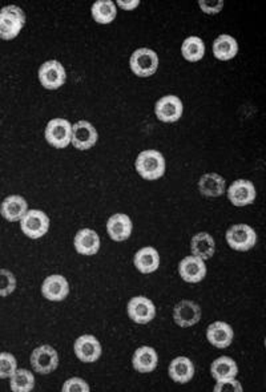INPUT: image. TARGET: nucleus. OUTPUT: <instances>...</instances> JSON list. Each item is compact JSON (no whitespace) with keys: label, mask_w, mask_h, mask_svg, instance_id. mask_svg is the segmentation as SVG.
Segmentation results:
<instances>
[{"label":"nucleus","mask_w":266,"mask_h":392,"mask_svg":"<svg viewBox=\"0 0 266 392\" xmlns=\"http://www.w3.org/2000/svg\"><path fill=\"white\" fill-rule=\"evenodd\" d=\"M30 363L37 374L49 375L59 367V354L52 346H37L30 355Z\"/></svg>","instance_id":"nucleus-7"},{"label":"nucleus","mask_w":266,"mask_h":392,"mask_svg":"<svg viewBox=\"0 0 266 392\" xmlns=\"http://www.w3.org/2000/svg\"><path fill=\"white\" fill-rule=\"evenodd\" d=\"M158 55L151 48H139L136 49L129 59L131 71L137 77H151L158 70Z\"/></svg>","instance_id":"nucleus-3"},{"label":"nucleus","mask_w":266,"mask_h":392,"mask_svg":"<svg viewBox=\"0 0 266 392\" xmlns=\"http://www.w3.org/2000/svg\"><path fill=\"white\" fill-rule=\"evenodd\" d=\"M99 141L96 128L87 120H80L72 125L71 145L77 151H89Z\"/></svg>","instance_id":"nucleus-14"},{"label":"nucleus","mask_w":266,"mask_h":392,"mask_svg":"<svg viewBox=\"0 0 266 392\" xmlns=\"http://www.w3.org/2000/svg\"><path fill=\"white\" fill-rule=\"evenodd\" d=\"M128 318L136 324H148L156 318L155 303L144 296H137L129 299L127 305Z\"/></svg>","instance_id":"nucleus-9"},{"label":"nucleus","mask_w":266,"mask_h":392,"mask_svg":"<svg viewBox=\"0 0 266 392\" xmlns=\"http://www.w3.org/2000/svg\"><path fill=\"white\" fill-rule=\"evenodd\" d=\"M73 353L83 363H95L103 354V347L96 336L84 334L76 338L73 343Z\"/></svg>","instance_id":"nucleus-11"},{"label":"nucleus","mask_w":266,"mask_h":392,"mask_svg":"<svg viewBox=\"0 0 266 392\" xmlns=\"http://www.w3.org/2000/svg\"><path fill=\"white\" fill-rule=\"evenodd\" d=\"M46 141L55 149H65L72 140V124L67 119L49 120L44 131Z\"/></svg>","instance_id":"nucleus-4"},{"label":"nucleus","mask_w":266,"mask_h":392,"mask_svg":"<svg viewBox=\"0 0 266 392\" xmlns=\"http://www.w3.org/2000/svg\"><path fill=\"white\" fill-rule=\"evenodd\" d=\"M137 175L146 181L160 179L167 170L165 157L156 149H146L140 152L134 161Z\"/></svg>","instance_id":"nucleus-1"},{"label":"nucleus","mask_w":266,"mask_h":392,"mask_svg":"<svg viewBox=\"0 0 266 392\" xmlns=\"http://www.w3.org/2000/svg\"><path fill=\"white\" fill-rule=\"evenodd\" d=\"M91 15L97 24H110L118 16L116 3L112 0H97L92 4Z\"/></svg>","instance_id":"nucleus-28"},{"label":"nucleus","mask_w":266,"mask_h":392,"mask_svg":"<svg viewBox=\"0 0 266 392\" xmlns=\"http://www.w3.org/2000/svg\"><path fill=\"white\" fill-rule=\"evenodd\" d=\"M16 277L8 269H0V297H10L16 290Z\"/></svg>","instance_id":"nucleus-31"},{"label":"nucleus","mask_w":266,"mask_h":392,"mask_svg":"<svg viewBox=\"0 0 266 392\" xmlns=\"http://www.w3.org/2000/svg\"><path fill=\"white\" fill-rule=\"evenodd\" d=\"M133 222L128 214H112L107 221V233L115 242H124L132 236Z\"/></svg>","instance_id":"nucleus-18"},{"label":"nucleus","mask_w":266,"mask_h":392,"mask_svg":"<svg viewBox=\"0 0 266 392\" xmlns=\"http://www.w3.org/2000/svg\"><path fill=\"white\" fill-rule=\"evenodd\" d=\"M201 308L191 299H182L173 308V321L182 329L194 327L201 321Z\"/></svg>","instance_id":"nucleus-12"},{"label":"nucleus","mask_w":266,"mask_h":392,"mask_svg":"<svg viewBox=\"0 0 266 392\" xmlns=\"http://www.w3.org/2000/svg\"><path fill=\"white\" fill-rule=\"evenodd\" d=\"M28 212V202L23 196L11 194L0 205V214L8 222H19Z\"/></svg>","instance_id":"nucleus-20"},{"label":"nucleus","mask_w":266,"mask_h":392,"mask_svg":"<svg viewBox=\"0 0 266 392\" xmlns=\"http://www.w3.org/2000/svg\"><path fill=\"white\" fill-rule=\"evenodd\" d=\"M191 251H192V255L203 261L210 260L216 253L215 238L206 232H200V233L194 234L191 239Z\"/></svg>","instance_id":"nucleus-25"},{"label":"nucleus","mask_w":266,"mask_h":392,"mask_svg":"<svg viewBox=\"0 0 266 392\" xmlns=\"http://www.w3.org/2000/svg\"><path fill=\"white\" fill-rule=\"evenodd\" d=\"M10 388L13 392H31L35 388V377L32 371L16 369L10 378Z\"/></svg>","instance_id":"nucleus-30"},{"label":"nucleus","mask_w":266,"mask_h":392,"mask_svg":"<svg viewBox=\"0 0 266 392\" xmlns=\"http://www.w3.org/2000/svg\"><path fill=\"white\" fill-rule=\"evenodd\" d=\"M37 79L43 88L56 91L67 82V72L59 60H47L39 67Z\"/></svg>","instance_id":"nucleus-5"},{"label":"nucleus","mask_w":266,"mask_h":392,"mask_svg":"<svg viewBox=\"0 0 266 392\" xmlns=\"http://www.w3.org/2000/svg\"><path fill=\"white\" fill-rule=\"evenodd\" d=\"M194 362L188 357H176L172 359L168 367V375L170 379L179 384H186L194 378Z\"/></svg>","instance_id":"nucleus-23"},{"label":"nucleus","mask_w":266,"mask_h":392,"mask_svg":"<svg viewBox=\"0 0 266 392\" xmlns=\"http://www.w3.org/2000/svg\"><path fill=\"white\" fill-rule=\"evenodd\" d=\"M206 339L213 347L224 350L233 343L234 331L229 323L227 322H213L206 329Z\"/></svg>","instance_id":"nucleus-17"},{"label":"nucleus","mask_w":266,"mask_h":392,"mask_svg":"<svg viewBox=\"0 0 266 392\" xmlns=\"http://www.w3.org/2000/svg\"><path fill=\"white\" fill-rule=\"evenodd\" d=\"M133 265L139 273L153 274L160 267V253L153 246L141 248L134 253Z\"/></svg>","instance_id":"nucleus-22"},{"label":"nucleus","mask_w":266,"mask_h":392,"mask_svg":"<svg viewBox=\"0 0 266 392\" xmlns=\"http://www.w3.org/2000/svg\"><path fill=\"white\" fill-rule=\"evenodd\" d=\"M210 375L216 381L234 379L239 375V366L230 357H220L212 362Z\"/></svg>","instance_id":"nucleus-26"},{"label":"nucleus","mask_w":266,"mask_h":392,"mask_svg":"<svg viewBox=\"0 0 266 392\" xmlns=\"http://www.w3.org/2000/svg\"><path fill=\"white\" fill-rule=\"evenodd\" d=\"M40 291L49 302H63L70 296V284L64 275L52 274L43 281Z\"/></svg>","instance_id":"nucleus-15"},{"label":"nucleus","mask_w":266,"mask_h":392,"mask_svg":"<svg viewBox=\"0 0 266 392\" xmlns=\"http://www.w3.org/2000/svg\"><path fill=\"white\" fill-rule=\"evenodd\" d=\"M140 6V0H118L116 7H120L124 11H133Z\"/></svg>","instance_id":"nucleus-36"},{"label":"nucleus","mask_w":266,"mask_h":392,"mask_svg":"<svg viewBox=\"0 0 266 392\" xmlns=\"http://www.w3.org/2000/svg\"><path fill=\"white\" fill-rule=\"evenodd\" d=\"M155 115L161 122L165 124L177 122L184 115V104L182 99L176 95L163 96L155 104Z\"/></svg>","instance_id":"nucleus-10"},{"label":"nucleus","mask_w":266,"mask_h":392,"mask_svg":"<svg viewBox=\"0 0 266 392\" xmlns=\"http://www.w3.org/2000/svg\"><path fill=\"white\" fill-rule=\"evenodd\" d=\"M215 392H242V384L240 381L234 379L229 381H216V386L213 388Z\"/></svg>","instance_id":"nucleus-35"},{"label":"nucleus","mask_w":266,"mask_h":392,"mask_svg":"<svg viewBox=\"0 0 266 392\" xmlns=\"http://www.w3.org/2000/svg\"><path fill=\"white\" fill-rule=\"evenodd\" d=\"M20 230L25 237L39 239L49 233L51 221L47 213L39 209H28L25 217L19 221Z\"/></svg>","instance_id":"nucleus-6"},{"label":"nucleus","mask_w":266,"mask_h":392,"mask_svg":"<svg viewBox=\"0 0 266 392\" xmlns=\"http://www.w3.org/2000/svg\"><path fill=\"white\" fill-rule=\"evenodd\" d=\"M182 55L189 63H197L205 56V44L201 37L189 36L182 44Z\"/></svg>","instance_id":"nucleus-29"},{"label":"nucleus","mask_w":266,"mask_h":392,"mask_svg":"<svg viewBox=\"0 0 266 392\" xmlns=\"http://www.w3.org/2000/svg\"><path fill=\"white\" fill-rule=\"evenodd\" d=\"M91 388H89V384L82 379V378H77V377H73V378H70L67 381L63 383L61 386V392H89Z\"/></svg>","instance_id":"nucleus-33"},{"label":"nucleus","mask_w":266,"mask_h":392,"mask_svg":"<svg viewBox=\"0 0 266 392\" xmlns=\"http://www.w3.org/2000/svg\"><path fill=\"white\" fill-rule=\"evenodd\" d=\"M158 351L151 346H141L134 350L132 355V367L140 374H149L158 369Z\"/></svg>","instance_id":"nucleus-21"},{"label":"nucleus","mask_w":266,"mask_h":392,"mask_svg":"<svg viewBox=\"0 0 266 392\" xmlns=\"http://www.w3.org/2000/svg\"><path fill=\"white\" fill-rule=\"evenodd\" d=\"M228 198L236 208H245L255 201L257 191L253 182L249 179H236L228 186Z\"/></svg>","instance_id":"nucleus-13"},{"label":"nucleus","mask_w":266,"mask_h":392,"mask_svg":"<svg viewBox=\"0 0 266 392\" xmlns=\"http://www.w3.org/2000/svg\"><path fill=\"white\" fill-rule=\"evenodd\" d=\"M206 273H208V269H206L205 261H203L194 255H188V257L182 258L179 263V275L186 284L203 282L205 279Z\"/></svg>","instance_id":"nucleus-16"},{"label":"nucleus","mask_w":266,"mask_h":392,"mask_svg":"<svg viewBox=\"0 0 266 392\" xmlns=\"http://www.w3.org/2000/svg\"><path fill=\"white\" fill-rule=\"evenodd\" d=\"M18 369V360L11 353H0V379H10Z\"/></svg>","instance_id":"nucleus-32"},{"label":"nucleus","mask_w":266,"mask_h":392,"mask_svg":"<svg viewBox=\"0 0 266 392\" xmlns=\"http://www.w3.org/2000/svg\"><path fill=\"white\" fill-rule=\"evenodd\" d=\"M198 6L200 10L205 12L206 15H216L224 8L225 3L222 0H200Z\"/></svg>","instance_id":"nucleus-34"},{"label":"nucleus","mask_w":266,"mask_h":392,"mask_svg":"<svg viewBox=\"0 0 266 392\" xmlns=\"http://www.w3.org/2000/svg\"><path fill=\"white\" fill-rule=\"evenodd\" d=\"M27 18L20 7L10 4L0 10V40L10 42L16 39L25 28Z\"/></svg>","instance_id":"nucleus-2"},{"label":"nucleus","mask_w":266,"mask_h":392,"mask_svg":"<svg viewBox=\"0 0 266 392\" xmlns=\"http://www.w3.org/2000/svg\"><path fill=\"white\" fill-rule=\"evenodd\" d=\"M227 242L230 249L245 253L253 249L257 244V233L252 226L246 224H236L227 230Z\"/></svg>","instance_id":"nucleus-8"},{"label":"nucleus","mask_w":266,"mask_h":392,"mask_svg":"<svg viewBox=\"0 0 266 392\" xmlns=\"http://www.w3.org/2000/svg\"><path fill=\"white\" fill-rule=\"evenodd\" d=\"M100 237L95 230L92 229H80L73 238V248L76 253L85 257H92L100 250Z\"/></svg>","instance_id":"nucleus-19"},{"label":"nucleus","mask_w":266,"mask_h":392,"mask_svg":"<svg viewBox=\"0 0 266 392\" xmlns=\"http://www.w3.org/2000/svg\"><path fill=\"white\" fill-rule=\"evenodd\" d=\"M197 188L200 194L206 198H218L224 196V193L227 191V182L222 176L212 172V173H205L200 177Z\"/></svg>","instance_id":"nucleus-24"},{"label":"nucleus","mask_w":266,"mask_h":392,"mask_svg":"<svg viewBox=\"0 0 266 392\" xmlns=\"http://www.w3.org/2000/svg\"><path fill=\"white\" fill-rule=\"evenodd\" d=\"M213 56L220 61H229L239 53V43L233 36L222 34L213 42Z\"/></svg>","instance_id":"nucleus-27"}]
</instances>
